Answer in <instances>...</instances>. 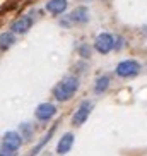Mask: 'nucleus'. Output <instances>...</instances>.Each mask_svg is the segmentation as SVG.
<instances>
[{
  "instance_id": "12",
  "label": "nucleus",
  "mask_w": 147,
  "mask_h": 156,
  "mask_svg": "<svg viewBox=\"0 0 147 156\" xmlns=\"http://www.w3.org/2000/svg\"><path fill=\"white\" fill-rule=\"evenodd\" d=\"M108 87H110V77H108V76H101V77H97L96 83H94V93H96V94H103V93H106Z\"/></svg>"
},
{
  "instance_id": "5",
  "label": "nucleus",
  "mask_w": 147,
  "mask_h": 156,
  "mask_svg": "<svg viewBox=\"0 0 147 156\" xmlns=\"http://www.w3.org/2000/svg\"><path fill=\"white\" fill-rule=\"evenodd\" d=\"M92 110V103L91 101H82V105L79 106V110L74 113L72 117V125L74 127H79V125H82L86 120L89 119V113Z\"/></svg>"
},
{
  "instance_id": "14",
  "label": "nucleus",
  "mask_w": 147,
  "mask_h": 156,
  "mask_svg": "<svg viewBox=\"0 0 147 156\" xmlns=\"http://www.w3.org/2000/svg\"><path fill=\"white\" fill-rule=\"evenodd\" d=\"M53 130H55V127L51 129L50 132L46 134V137H45V139H43V141H41V142H39V144H38V146H36V147H34V149H32V151H31V153H29V156H34V154H36V153H38V151H39V149H41V147H43V146H45V144H46V141H48V139H50V137H51V136H53Z\"/></svg>"
},
{
  "instance_id": "11",
  "label": "nucleus",
  "mask_w": 147,
  "mask_h": 156,
  "mask_svg": "<svg viewBox=\"0 0 147 156\" xmlns=\"http://www.w3.org/2000/svg\"><path fill=\"white\" fill-rule=\"evenodd\" d=\"M14 43H15L14 33H2V34H0V50L2 51L9 50Z\"/></svg>"
},
{
  "instance_id": "3",
  "label": "nucleus",
  "mask_w": 147,
  "mask_h": 156,
  "mask_svg": "<svg viewBox=\"0 0 147 156\" xmlns=\"http://www.w3.org/2000/svg\"><path fill=\"white\" fill-rule=\"evenodd\" d=\"M22 146V137L21 134L15 130H9L4 134L2 137V147L4 149H10V151H19V147Z\"/></svg>"
},
{
  "instance_id": "8",
  "label": "nucleus",
  "mask_w": 147,
  "mask_h": 156,
  "mask_svg": "<svg viewBox=\"0 0 147 156\" xmlns=\"http://www.w3.org/2000/svg\"><path fill=\"white\" fill-rule=\"evenodd\" d=\"M74 146V134L72 132H65L60 137L58 144H56V153L58 154H67Z\"/></svg>"
},
{
  "instance_id": "2",
  "label": "nucleus",
  "mask_w": 147,
  "mask_h": 156,
  "mask_svg": "<svg viewBox=\"0 0 147 156\" xmlns=\"http://www.w3.org/2000/svg\"><path fill=\"white\" fill-rule=\"evenodd\" d=\"M140 72V64L137 60H123L116 67V74L120 77H133Z\"/></svg>"
},
{
  "instance_id": "6",
  "label": "nucleus",
  "mask_w": 147,
  "mask_h": 156,
  "mask_svg": "<svg viewBox=\"0 0 147 156\" xmlns=\"http://www.w3.org/2000/svg\"><path fill=\"white\" fill-rule=\"evenodd\" d=\"M34 115H36V119H38V120L46 122V120L53 119V117L56 115V106H55V105H51V103H41V105L36 108Z\"/></svg>"
},
{
  "instance_id": "9",
  "label": "nucleus",
  "mask_w": 147,
  "mask_h": 156,
  "mask_svg": "<svg viewBox=\"0 0 147 156\" xmlns=\"http://www.w3.org/2000/svg\"><path fill=\"white\" fill-rule=\"evenodd\" d=\"M67 5H69L67 0H50V2L46 4V10H48L51 16H60L67 10Z\"/></svg>"
},
{
  "instance_id": "15",
  "label": "nucleus",
  "mask_w": 147,
  "mask_h": 156,
  "mask_svg": "<svg viewBox=\"0 0 147 156\" xmlns=\"http://www.w3.org/2000/svg\"><path fill=\"white\" fill-rule=\"evenodd\" d=\"M79 55L84 57V58H87V57L91 55V46L89 45H80L79 46Z\"/></svg>"
},
{
  "instance_id": "7",
  "label": "nucleus",
  "mask_w": 147,
  "mask_h": 156,
  "mask_svg": "<svg viewBox=\"0 0 147 156\" xmlns=\"http://www.w3.org/2000/svg\"><path fill=\"white\" fill-rule=\"evenodd\" d=\"M31 26H32V19L29 17V16H22V17H19L17 21H14V23H12L10 29H12V33L24 34V33H28L29 29H31Z\"/></svg>"
},
{
  "instance_id": "10",
  "label": "nucleus",
  "mask_w": 147,
  "mask_h": 156,
  "mask_svg": "<svg viewBox=\"0 0 147 156\" xmlns=\"http://www.w3.org/2000/svg\"><path fill=\"white\" fill-rule=\"evenodd\" d=\"M70 21H74L75 24H86L89 21V10L86 7H77L72 14L69 16Z\"/></svg>"
},
{
  "instance_id": "1",
  "label": "nucleus",
  "mask_w": 147,
  "mask_h": 156,
  "mask_svg": "<svg viewBox=\"0 0 147 156\" xmlns=\"http://www.w3.org/2000/svg\"><path fill=\"white\" fill-rule=\"evenodd\" d=\"M79 87V79L77 77H65L63 81H60L53 89V96L58 101H69L74 98L75 91Z\"/></svg>"
},
{
  "instance_id": "4",
  "label": "nucleus",
  "mask_w": 147,
  "mask_h": 156,
  "mask_svg": "<svg viewBox=\"0 0 147 156\" xmlns=\"http://www.w3.org/2000/svg\"><path fill=\"white\" fill-rule=\"evenodd\" d=\"M94 48L99 53H108V51H111L115 48V36L110 34V33H101L96 38V41H94Z\"/></svg>"
},
{
  "instance_id": "16",
  "label": "nucleus",
  "mask_w": 147,
  "mask_h": 156,
  "mask_svg": "<svg viewBox=\"0 0 147 156\" xmlns=\"http://www.w3.org/2000/svg\"><path fill=\"white\" fill-rule=\"evenodd\" d=\"M0 156H17V151H10V149H0Z\"/></svg>"
},
{
  "instance_id": "13",
  "label": "nucleus",
  "mask_w": 147,
  "mask_h": 156,
  "mask_svg": "<svg viewBox=\"0 0 147 156\" xmlns=\"http://www.w3.org/2000/svg\"><path fill=\"white\" fill-rule=\"evenodd\" d=\"M21 130L24 134V141H31L32 139V125L31 124H22L21 125Z\"/></svg>"
}]
</instances>
